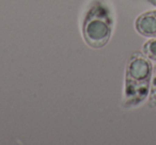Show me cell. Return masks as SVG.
Masks as SVG:
<instances>
[{
  "label": "cell",
  "instance_id": "6da1fadb",
  "mask_svg": "<svg viewBox=\"0 0 156 145\" xmlns=\"http://www.w3.org/2000/svg\"><path fill=\"white\" fill-rule=\"evenodd\" d=\"M153 73L152 61L143 52H134L126 64L124 85V108H136L149 97Z\"/></svg>",
  "mask_w": 156,
  "mask_h": 145
},
{
  "label": "cell",
  "instance_id": "277c9868",
  "mask_svg": "<svg viewBox=\"0 0 156 145\" xmlns=\"http://www.w3.org/2000/svg\"><path fill=\"white\" fill-rule=\"evenodd\" d=\"M142 52L152 61L156 63V37H150L142 47Z\"/></svg>",
  "mask_w": 156,
  "mask_h": 145
},
{
  "label": "cell",
  "instance_id": "7a4b0ae2",
  "mask_svg": "<svg viewBox=\"0 0 156 145\" xmlns=\"http://www.w3.org/2000/svg\"><path fill=\"white\" fill-rule=\"evenodd\" d=\"M113 19L109 9L103 3H93L83 20V33L86 43L92 48H102L110 40Z\"/></svg>",
  "mask_w": 156,
  "mask_h": 145
},
{
  "label": "cell",
  "instance_id": "3957f363",
  "mask_svg": "<svg viewBox=\"0 0 156 145\" xmlns=\"http://www.w3.org/2000/svg\"><path fill=\"white\" fill-rule=\"evenodd\" d=\"M136 31L145 37H156V10L140 14L135 22Z\"/></svg>",
  "mask_w": 156,
  "mask_h": 145
},
{
  "label": "cell",
  "instance_id": "8992f818",
  "mask_svg": "<svg viewBox=\"0 0 156 145\" xmlns=\"http://www.w3.org/2000/svg\"><path fill=\"white\" fill-rule=\"evenodd\" d=\"M147 1H149L152 5H154V7L156 8V0H147Z\"/></svg>",
  "mask_w": 156,
  "mask_h": 145
},
{
  "label": "cell",
  "instance_id": "5b68a950",
  "mask_svg": "<svg viewBox=\"0 0 156 145\" xmlns=\"http://www.w3.org/2000/svg\"><path fill=\"white\" fill-rule=\"evenodd\" d=\"M147 106L149 108H156V63L153 66V73H152V80L150 85V93L147 97Z\"/></svg>",
  "mask_w": 156,
  "mask_h": 145
}]
</instances>
